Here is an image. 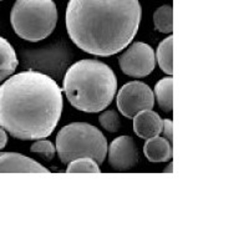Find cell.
I'll list each match as a JSON object with an SVG mask.
<instances>
[{
  "mask_svg": "<svg viewBox=\"0 0 249 249\" xmlns=\"http://www.w3.org/2000/svg\"><path fill=\"white\" fill-rule=\"evenodd\" d=\"M62 108V89L40 71H21L0 85V127L14 139L49 137L61 119Z\"/></svg>",
  "mask_w": 249,
  "mask_h": 249,
  "instance_id": "obj_1",
  "label": "cell"
},
{
  "mask_svg": "<svg viewBox=\"0 0 249 249\" xmlns=\"http://www.w3.org/2000/svg\"><path fill=\"white\" fill-rule=\"evenodd\" d=\"M140 0H69L65 24L71 41L88 54L107 57L127 48L140 30Z\"/></svg>",
  "mask_w": 249,
  "mask_h": 249,
  "instance_id": "obj_2",
  "label": "cell"
},
{
  "mask_svg": "<svg viewBox=\"0 0 249 249\" xmlns=\"http://www.w3.org/2000/svg\"><path fill=\"white\" fill-rule=\"evenodd\" d=\"M62 91L76 110L88 113L101 112L115 99L116 75L107 64L100 60H80L66 71Z\"/></svg>",
  "mask_w": 249,
  "mask_h": 249,
  "instance_id": "obj_3",
  "label": "cell"
},
{
  "mask_svg": "<svg viewBox=\"0 0 249 249\" xmlns=\"http://www.w3.org/2000/svg\"><path fill=\"white\" fill-rule=\"evenodd\" d=\"M55 147L64 164L80 157H90L102 164L107 156L108 144L104 133L96 126L88 122H72L57 132Z\"/></svg>",
  "mask_w": 249,
  "mask_h": 249,
  "instance_id": "obj_4",
  "label": "cell"
},
{
  "mask_svg": "<svg viewBox=\"0 0 249 249\" xmlns=\"http://www.w3.org/2000/svg\"><path fill=\"white\" fill-rule=\"evenodd\" d=\"M10 24L20 39L29 43L43 41L56 28V4L54 0H15Z\"/></svg>",
  "mask_w": 249,
  "mask_h": 249,
  "instance_id": "obj_5",
  "label": "cell"
},
{
  "mask_svg": "<svg viewBox=\"0 0 249 249\" xmlns=\"http://www.w3.org/2000/svg\"><path fill=\"white\" fill-rule=\"evenodd\" d=\"M119 65L124 75L142 79L152 74L156 68L155 50L148 44L136 41L120 55Z\"/></svg>",
  "mask_w": 249,
  "mask_h": 249,
  "instance_id": "obj_6",
  "label": "cell"
},
{
  "mask_svg": "<svg viewBox=\"0 0 249 249\" xmlns=\"http://www.w3.org/2000/svg\"><path fill=\"white\" fill-rule=\"evenodd\" d=\"M116 105L122 116L133 119L142 110L153 108L155 95L147 84L142 81H131L120 89L116 97Z\"/></svg>",
  "mask_w": 249,
  "mask_h": 249,
  "instance_id": "obj_7",
  "label": "cell"
},
{
  "mask_svg": "<svg viewBox=\"0 0 249 249\" xmlns=\"http://www.w3.org/2000/svg\"><path fill=\"white\" fill-rule=\"evenodd\" d=\"M108 163L116 171H128L137 166L140 161L136 142L130 136H120L112 140L107 150Z\"/></svg>",
  "mask_w": 249,
  "mask_h": 249,
  "instance_id": "obj_8",
  "label": "cell"
},
{
  "mask_svg": "<svg viewBox=\"0 0 249 249\" xmlns=\"http://www.w3.org/2000/svg\"><path fill=\"white\" fill-rule=\"evenodd\" d=\"M0 173H50V170L21 153L0 151Z\"/></svg>",
  "mask_w": 249,
  "mask_h": 249,
  "instance_id": "obj_9",
  "label": "cell"
},
{
  "mask_svg": "<svg viewBox=\"0 0 249 249\" xmlns=\"http://www.w3.org/2000/svg\"><path fill=\"white\" fill-rule=\"evenodd\" d=\"M163 130V119L152 108L142 110L133 116V132L140 139L148 140L160 136Z\"/></svg>",
  "mask_w": 249,
  "mask_h": 249,
  "instance_id": "obj_10",
  "label": "cell"
},
{
  "mask_svg": "<svg viewBox=\"0 0 249 249\" xmlns=\"http://www.w3.org/2000/svg\"><path fill=\"white\" fill-rule=\"evenodd\" d=\"M143 153L146 159L153 163L171 161L173 157L172 143L164 137H151V139L146 140V143L143 146Z\"/></svg>",
  "mask_w": 249,
  "mask_h": 249,
  "instance_id": "obj_11",
  "label": "cell"
},
{
  "mask_svg": "<svg viewBox=\"0 0 249 249\" xmlns=\"http://www.w3.org/2000/svg\"><path fill=\"white\" fill-rule=\"evenodd\" d=\"M19 65L17 53L5 37L0 36V84L14 75Z\"/></svg>",
  "mask_w": 249,
  "mask_h": 249,
  "instance_id": "obj_12",
  "label": "cell"
},
{
  "mask_svg": "<svg viewBox=\"0 0 249 249\" xmlns=\"http://www.w3.org/2000/svg\"><path fill=\"white\" fill-rule=\"evenodd\" d=\"M155 100L163 112H171L173 108V79L172 76L163 77L155 86Z\"/></svg>",
  "mask_w": 249,
  "mask_h": 249,
  "instance_id": "obj_13",
  "label": "cell"
},
{
  "mask_svg": "<svg viewBox=\"0 0 249 249\" xmlns=\"http://www.w3.org/2000/svg\"><path fill=\"white\" fill-rule=\"evenodd\" d=\"M156 61L159 64L160 69L168 76L173 74V36L170 34L166 39H163L157 46L155 53Z\"/></svg>",
  "mask_w": 249,
  "mask_h": 249,
  "instance_id": "obj_14",
  "label": "cell"
},
{
  "mask_svg": "<svg viewBox=\"0 0 249 249\" xmlns=\"http://www.w3.org/2000/svg\"><path fill=\"white\" fill-rule=\"evenodd\" d=\"M155 29L162 34H172L173 31V8L171 5H162L156 9L153 14Z\"/></svg>",
  "mask_w": 249,
  "mask_h": 249,
  "instance_id": "obj_15",
  "label": "cell"
},
{
  "mask_svg": "<svg viewBox=\"0 0 249 249\" xmlns=\"http://www.w3.org/2000/svg\"><path fill=\"white\" fill-rule=\"evenodd\" d=\"M68 173H101L100 164L90 157H80L68 163Z\"/></svg>",
  "mask_w": 249,
  "mask_h": 249,
  "instance_id": "obj_16",
  "label": "cell"
},
{
  "mask_svg": "<svg viewBox=\"0 0 249 249\" xmlns=\"http://www.w3.org/2000/svg\"><path fill=\"white\" fill-rule=\"evenodd\" d=\"M99 122L104 130L115 133L121 127L120 115L116 110H104L99 116Z\"/></svg>",
  "mask_w": 249,
  "mask_h": 249,
  "instance_id": "obj_17",
  "label": "cell"
},
{
  "mask_svg": "<svg viewBox=\"0 0 249 249\" xmlns=\"http://www.w3.org/2000/svg\"><path fill=\"white\" fill-rule=\"evenodd\" d=\"M30 152L37 153V155L43 156L44 159L48 160V161H51L56 155V147L49 140L41 139L36 140V141H34V143L31 144Z\"/></svg>",
  "mask_w": 249,
  "mask_h": 249,
  "instance_id": "obj_18",
  "label": "cell"
},
{
  "mask_svg": "<svg viewBox=\"0 0 249 249\" xmlns=\"http://www.w3.org/2000/svg\"><path fill=\"white\" fill-rule=\"evenodd\" d=\"M162 133H163L164 139L168 140V141L172 143V141H173V122H172V120H170V119L163 120V130H162Z\"/></svg>",
  "mask_w": 249,
  "mask_h": 249,
  "instance_id": "obj_19",
  "label": "cell"
},
{
  "mask_svg": "<svg viewBox=\"0 0 249 249\" xmlns=\"http://www.w3.org/2000/svg\"><path fill=\"white\" fill-rule=\"evenodd\" d=\"M8 143V132L3 127H0V151L4 150Z\"/></svg>",
  "mask_w": 249,
  "mask_h": 249,
  "instance_id": "obj_20",
  "label": "cell"
},
{
  "mask_svg": "<svg viewBox=\"0 0 249 249\" xmlns=\"http://www.w3.org/2000/svg\"><path fill=\"white\" fill-rule=\"evenodd\" d=\"M164 172H172V163H170V166H167L166 167V170H164Z\"/></svg>",
  "mask_w": 249,
  "mask_h": 249,
  "instance_id": "obj_21",
  "label": "cell"
},
{
  "mask_svg": "<svg viewBox=\"0 0 249 249\" xmlns=\"http://www.w3.org/2000/svg\"><path fill=\"white\" fill-rule=\"evenodd\" d=\"M0 1H3V0H0Z\"/></svg>",
  "mask_w": 249,
  "mask_h": 249,
  "instance_id": "obj_22",
  "label": "cell"
}]
</instances>
